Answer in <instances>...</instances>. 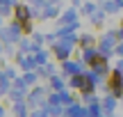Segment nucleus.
<instances>
[{"label":"nucleus","instance_id":"obj_6","mask_svg":"<svg viewBox=\"0 0 123 117\" xmlns=\"http://www.w3.org/2000/svg\"><path fill=\"white\" fill-rule=\"evenodd\" d=\"M105 16H107V14L103 12V7H100V9H98L96 14H91V16H89V21H91V25H96V28H98V25H103V21H105Z\"/></svg>","mask_w":123,"mask_h":117},{"label":"nucleus","instance_id":"obj_8","mask_svg":"<svg viewBox=\"0 0 123 117\" xmlns=\"http://www.w3.org/2000/svg\"><path fill=\"white\" fill-rule=\"evenodd\" d=\"M80 44H82V51H84V48H91L96 44V39H93V35H82L80 37Z\"/></svg>","mask_w":123,"mask_h":117},{"label":"nucleus","instance_id":"obj_19","mask_svg":"<svg viewBox=\"0 0 123 117\" xmlns=\"http://www.w3.org/2000/svg\"><path fill=\"white\" fill-rule=\"evenodd\" d=\"M119 71H123V60H121V62H119Z\"/></svg>","mask_w":123,"mask_h":117},{"label":"nucleus","instance_id":"obj_14","mask_svg":"<svg viewBox=\"0 0 123 117\" xmlns=\"http://www.w3.org/2000/svg\"><path fill=\"white\" fill-rule=\"evenodd\" d=\"M21 64H23V69H32V64H37L34 60H21Z\"/></svg>","mask_w":123,"mask_h":117},{"label":"nucleus","instance_id":"obj_16","mask_svg":"<svg viewBox=\"0 0 123 117\" xmlns=\"http://www.w3.org/2000/svg\"><path fill=\"white\" fill-rule=\"evenodd\" d=\"M71 85H73V87H82V78H73V83H71Z\"/></svg>","mask_w":123,"mask_h":117},{"label":"nucleus","instance_id":"obj_18","mask_svg":"<svg viewBox=\"0 0 123 117\" xmlns=\"http://www.w3.org/2000/svg\"><path fill=\"white\" fill-rule=\"evenodd\" d=\"M119 39H121V44H123V25L119 28Z\"/></svg>","mask_w":123,"mask_h":117},{"label":"nucleus","instance_id":"obj_3","mask_svg":"<svg viewBox=\"0 0 123 117\" xmlns=\"http://www.w3.org/2000/svg\"><path fill=\"white\" fill-rule=\"evenodd\" d=\"M57 21H59V25H73V23H78V12L75 9H66V14H62Z\"/></svg>","mask_w":123,"mask_h":117},{"label":"nucleus","instance_id":"obj_1","mask_svg":"<svg viewBox=\"0 0 123 117\" xmlns=\"http://www.w3.org/2000/svg\"><path fill=\"white\" fill-rule=\"evenodd\" d=\"M21 32H23V23L14 21L9 28H2V32H0V35H2V39L9 44V41H18V39H21Z\"/></svg>","mask_w":123,"mask_h":117},{"label":"nucleus","instance_id":"obj_23","mask_svg":"<svg viewBox=\"0 0 123 117\" xmlns=\"http://www.w3.org/2000/svg\"><path fill=\"white\" fill-rule=\"evenodd\" d=\"M100 2H105V0H100Z\"/></svg>","mask_w":123,"mask_h":117},{"label":"nucleus","instance_id":"obj_7","mask_svg":"<svg viewBox=\"0 0 123 117\" xmlns=\"http://www.w3.org/2000/svg\"><path fill=\"white\" fill-rule=\"evenodd\" d=\"M41 18H59V9L55 7V5H48V7L43 9V16Z\"/></svg>","mask_w":123,"mask_h":117},{"label":"nucleus","instance_id":"obj_5","mask_svg":"<svg viewBox=\"0 0 123 117\" xmlns=\"http://www.w3.org/2000/svg\"><path fill=\"white\" fill-rule=\"evenodd\" d=\"M16 0H2V5H0V14L2 16H9L12 14V9H16Z\"/></svg>","mask_w":123,"mask_h":117},{"label":"nucleus","instance_id":"obj_17","mask_svg":"<svg viewBox=\"0 0 123 117\" xmlns=\"http://www.w3.org/2000/svg\"><path fill=\"white\" fill-rule=\"evenodd\" d=\"M71 5H73V7H80V5H82V0H71Z\"/></svg>","mask_w":123,"mask_h":117},{"label":"nucleus","instance_id":"obj_21","mask_svg":"<svg viewBox=\"0 0 123 117\" xmlns=\"http://www.w3.org/2000/svg\"><path fill=\"white\" fill-rule=\"evenodd\" d=\"M48 2H50V5H53V2H55V5H57V2H59V0H48Z\"/></svg>","mask_w":123,"mask_h":117},{"label":"nucleus","instance_id":"obj_12","mask_svg":"<svg viewBox=\"0 0 123 117\" xmlns=\"http://www.w3.org/2000/svg\"><path fill=\"white\" fill-rule=\"evenodd\" d=\"M21 51H23V53H27V51H37V46H32L27 39H23L21 41Z\"/></svg>","mask_w":123,"mask_h":117},{"label":"nucleus","instance_id":"obj_15","mask_svg":"<svg viewBox=\"0 0 123 117\" xmlns=\"http://www.w3.org/2000/svg\"><path fill=\"white\" fill-rule=\"evenodd\" d=\"M23 32H34V30H32V21H25V23H23Z\"/></svg>","mask_w":123,"mask_h":117},{"label":"nucleus","instance_id":"obj_20","mask_svg":"<svg viewBox=\"0 0 123 117\" xmlns=\"http://www.w3.org/2000/svg\"><path fill=\"white\" fill-rule=\"evenodd\" d=\"M119 53H121V55H123V44H119Z\"/></svg>","mask_w":123,"mask_h":117},{"label":"nucleus","instance_id":"obj_13","mask_svg":"<svg viewBox=\"0 0 123 117\" xmlns=\"http://www.w3.org/2000/svg\"><path fill=\"white\" fill-rule=\"evenodd\" d=\"M32 39H34V46L39 48V44H43V39H46V37L41 35V32H32Z\"/></svg>","mask_w":123,"mask_h":117},{"label":"nucleus","instance_id":"obj_22","mask_svg":"<svg viewBox=\"0 0 123 117\" xmlns=\"http://www.w3.org/2000/svg\"><path fill=\"white\" fill-rule=\"evenodd\" d=\"M114 2H121V5H123V0H114Z\"/></svg>","mask_w":123,"mask_h":117},{"label":"nucleus","instance_id":"obj_4","mask_svg":"<svg viewBox=\"0 0 123 117\" xmlns=\"http://www.w3.org/2000/svg\"><path fill=\"white\" fill-rule=\"evenodd\" d=\"M119 9H123L121 2H114V0H105V2H103V12L105 14H116Z\"/></svg>","mask_w":123,"mask_h":117},{"label":"nucleus","instance_id":"obj_11","mask_svg":"<svg viewBox=\"0 0 123 117\" xmlns=\"http://www.w3.org/2000/svg\"><path fill=\"white\" fill-rule=\"evenodd\" d=\"M46 58H48V53H46V51H39V53L34 55V62H37V64H43Z\"/></svg>","mask_w":123,"mask_h":117},{"label":"nucleus","instance_id":"obj_10","mask_svg":"<svg viewBox=\"0 0 123 117\" xmlns=\"http://www.w3.org/2000/svg\"><path fill=\"white\" fill-rule=\"evenodd\" d=\"M64 67H66V73H78L80 71V64L78 62H66Z\"/></svg>","mask_w":123,"mask_h":117},{"label":"nucleus","instance_id":"obj_9","mask_svg":"<svg viewBox=\"0 0 123 117\" xmlns=\"http://www.w3.org/2000/svg\"><path fill=\"white\" fill-rule=\"evenodd\" d=\"M96 12H98V5H93V2H84L82 5V14H87V16H91Z\"/></svg>","mask_w":123,"mask_h":117},{"label":"nucleus","instance_id":"obj_2","mask_svg":"<svg viewBox=\"0 0 123 117\" xmlns=\"http://www.w3.org/2000/svg\"><path fill=\"white\" fill-rule=\"evenodd\" d=\"M14 14H16V21L18 23H25V21H32V7L30 5H16V9H14Z\"/></svg>","mask_w":123,"mask_h":117}]
</instances>
